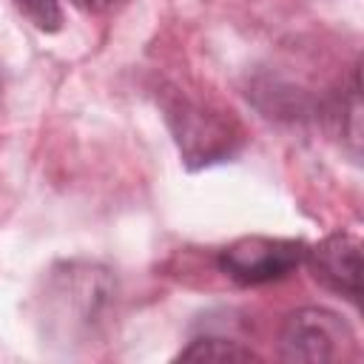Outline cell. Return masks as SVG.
I'll list each match as a JSON object with an SVG mask.
<instances>
[{"mask_svg":"<svg viewBox=\"0 0 364 364\" xmlns=\"http://www.w3.org/2000/svg\"><path fill=\"white\" fill-rule=\"evenodd\" d=\"M14 6L40 28V31H60L63 11L57 0H14Z\"/></svg>","mask_w":364,"mask_h":364,"instance_id":"cell-6","label":"cell"},{"mask_svg":"<svg viewBox=\"0 0 364 364\" xmlns=\"http://www.w3.org/2000/svg\"><path fill=\"white\" fill-rule=\"evenodd\" d=\"M304 262L313 279L353 301L361 296V245L350 233H330L313 247H307Z\"/></svg>","mask_w":364,"mask_h":364,"instance_id":"cell-4","label":"cell"},{"mask_svg":"<svg viewBox=\"0 0 364 364\" xmlns=\"http://www.w3.org/2000/svg\"><path fill=\"white\" fill-rule=\"evenodd\" d=\"M165 119L188 168H202L228 159L242 139L236 122L225 117V111H216L210 105H202L199 100H188L179 94L165 102Z\"/></svg>","mask_w":364,"mask_h":364,"instance_id":"cell-1","label":"cell"},{"mask_svg":"<svg viewBox=\"0 0 364 364\" xmlns=\"http://www.w3.org/2000/svg\"><path fill=\"white\" fill-rule=\"evenodd\" d=\"M307 245L299 239H273V236H242L219 250V270L245 287L279 282L290 276L304 262Z\"/></svg>","mask_w":364,"mask_h":364,"instance_id":"cell-2","label":"cell"},{"mask_svg":"<svg viewBox=\"0 0 364 364\" xmlns=\"http://www.w3.org/2000/svg\"><path fill=\"white\" fill-rule=\"evenodd\" d=\"M77 9H82V11H105L114 0H71Z\"/></svg>","mask_w":364,"mask_h":364,"instance_id":"cell-7","label":"cell"},{"mask_svg":"<svg viewBox=\"0 0 364 364\" xmlns=\"http://www.w3.org/2000/svg\"><path fill=\"white\" fill-rule=\"evenodd\" d=\"M176 361H196V364H239V361H259V355L250 347H242L230 338L202 336L193 338L185 350H179Z\"/></svg>","mask_w":364,"mask_h":364,"instance_id":"cell-5","label":"cell"},{"mask_svg":"<svg viewBox=\"0 0 364 364\" xmlns=\"http://www.w3.org/2000/svg\"><path fill=\"white\" fill-rule=\"evenodd\" d=\"M347 344H353V330L341 316L324 307L293 310L279 333V355L284 361H336L344 355Z\"/></svg>","mask_w":364,"mask_h":364,"instance_id":"cell-3","label":"cell"}]
</instances>
